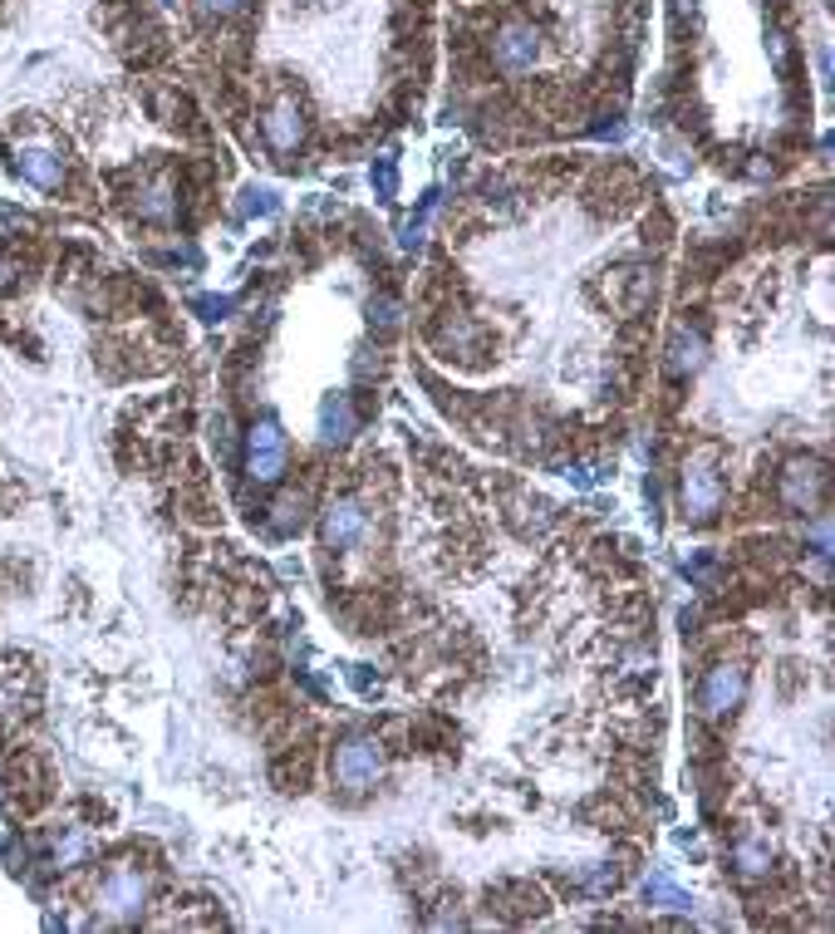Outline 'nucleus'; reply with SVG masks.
<instances>
[{"label":"nucleus","mask_w":835,"mask_h":934,"mask_svg":"<svg viewBox=\"0 0 835 934\" xmlns=\"http://www.w3.org/2000/svg\"><path fill=\"white\" fill-rule=\"evenodd\" d=\"M536 59H541V30L531 20H506L492 35V65L502 75H531Z\"/></svg>","instance_id":"f257e3e1"},{"label":"nucleus","mask_w":835,"mask_h":934,"mask_svg":"<svg viewBox=\"0 0 835 934\" xmlns=\"http://www.w3.org/2000/svg\"><path fill=\"white\" fill-rule=\"evenodd\" d=\"M378 778H384V748L374 738H344L334 748V782L344 792H369Z\"/></svg>","instance_id":"f03ea898"},{"label":"nucleus","mask_w":835,"mask_h":934,"mask_svg":"<svg viewBox=\"0 0 835 934\" xmlns=\"http://www.w3.org/2000/svg\"><path fill=\"white\" fill-rule=\"evenodd\" d=\"M285 458H290V448H285V428L276 424V418H256L251 433H246V472H251V482H281Z\"/></svg>","instance_id":"7ed1b4c3"},{"label":"nucleus","mask_w":835,"mask_h":934,"mask_svg":"<svg viewBox=\"0 0 835 934\" xmlns=\"http://www.w3.org/2000/svg\"><path fill=\"white\" fill-rule=\"evenodd\" d=\"M747 699V669L737 664V659H723V664L707 669L703 689H697V703H703L707 718H727V713H737Z\"/></svg>","instance_id":"20e7f679"},{"label":"nucleus","mask_w":835,"mask_h":934,"mask_svg":"<svg viewBox=\"0 0 835 934\" xmlns=\"http://www.w3.org/2000/svg\"><path fill=\"white\" fill-rule=\"evenodd\" d=\"M717 507H723V472L713 468V458H697L683 468V517L713 521Z\"/></svg>","instance_id":"39448f33"},{"label":"nucleus","mask_w":835,"mask_h":934,"mask_svg":"<svg viewBox=\"0 0 835 934\" xmlns=\"http://www.w3.org/2000/svg\"><path fill=\"white\" fill-rule=\"evenodd\" d=\"M821 497H826V468H821L816 458H796V463L781 472V507L816 512Z\"/></svg>","instance_id":"423d86ee"},{"label":"nucleus","mask_w":835,"mask_h":934,"mask_svg":"<svg viewBox=\"0 0 835 934\" xmlns=\"http://www.w3.org/2000/svg\"><path fill=\"white\" fill-rule=\"evenodd\" d=\"M364 527H369L364 507H359L354 497H340V502H330V507H325V517H320V541L330 546V551H349V546L364 537Z\"/></svg>","instance_id":"0eeeda50"},{"label":"nucleus","mask_w":835,"mask_h":934,"mask_svg":"<svg viewBox=\"0 0 835 934\" xmlns=\"http://www.w3.org/2000/svg\"><path fill=\"white\" fill-rule=\"evenodd\" d=\"M261 133H266V143L276 153H295L305 143V113H300V103L285 94V99H276L266 109V119H261Z\"/></svg>","instance_id":"6e6552de"},{"label":"nucleus","mask_w":835,"mask_h":934,"mask_svg":"<svg viewBox=\"0 0 835 934\" xmlns=\"http://www.w3.org/2000/svg\"><path fill=\"white\" fill-rule=\"evenodd\" d=\"M143 895H147V880L139 876V870H129V866L109 870V880H103V890H99L103 910H109V915H119V920L139 915V910H143Z\"/></svg>","instance_id":"1a4fd4ad"},{"label":"nucleus","mask_w":835,"mask_h":934,"mask_svg":"<svg viewBox=\"0 0 835 934\" xmlns=\"http://www.w3.org/2000/svg\"><path fill=\"white\" fill-rule=\"evenodd\" d=\"M354 428H359V414H354V404H349V394H330L320 404V438L330 448H340L354 438Z\"/></svg>","instance_id":"9d476101"},{"label":"nucleus","mask_w":835,"mask_h":934,"mask_svg":"<svg viewBox=\"0 0 835 934\" xmlns=\"http://www.w3.org/2000/svg\"><path fill=\"white\" fill-rule=\"evenodd\" d=\"M703 354H707L703 330L679 325V330H673V340H669V370L673 374H697V370H703Z\"/></svg>","instance_id":"9b49d317"},{"label":"nucleus","mask_w":835,"mask_h":934,"mask_svg":"<svg viewBox=\"0 0 835 934\" xmlns=\"http://www.w3.org/2000/svg\"><path fill=\"white\" fill-rule=\"evenodd\" d=\"M15 167H20V177H25V183L45 187V193H55V187L65 183V167H59V157L45 153V149H20Z\"/></svg>","instance_id":"f8f14e48"},{"label":"nucleus","mask_w":835,"mask_h":934,"mask_svg":"<svg viewBox=\"0 0 835 934\" xmlns=\"http://www.w3.org/2000/svg\"><path fill=\"white\" fill-rule=\"evenodd\" d=\"M733 866H737V876H747V880L767 876V870H771V846H767V836H757V832L737 836V846H733Z\"/></svg>","instance_id":"ddd939ff"},{"label":"nucleus","mask_w":835,"mask_h":934,"mask_svg":"<svg viewBox=\"0 0 835 934\" xmlns=\"http://www.w3.org/2000/svg\"><path fill=\"white\" fill-rule=\"evenodd\" d=\"M139 217H147V222H173L177 217V197H173V183H147L143 193H139Z\"/></svg>","instance_id":"4468645a"},{"label":"nucleus","mask_w":835,"mask_h":934,"mask_svg":"<svg viewBox=\"0 0 835 934\" xmlns=\"http://www.w3.org/2000/svg\"><path fill=\"white\" fill-rule=\"evenodd\" d=\"M644 900H649V905H659V910H689V905H693L689 890H679L669 876H663V870H659V876H649V886H644Z\"/></svg>","instance_id":"2eb2a0df"},{"label":"nucleus","mask_w":835,"mask_h":934,"mask_svg":"<svg viewBox=\"0 0 835 934\" xmlns=\"http://www.w3.org/2000/svg\"><path fill=\"white\" fill-rule=\"evenodd\" d=\"M271 527H276V537H295V531L305 527V497H281Z\"/></svg>","instance_id":"dca6fc26"},{"label":"nucleus","mask_w":835,"mask_h":934,"mask_svg":"<svg viewBox=\"0 0 835 934\" xmlns=\"http://www.w3.org/2000/svg\"><path fill=\"white\" fill-rule=\"evenodd\" d=\"M271 212H281L276 187H246L241 193V217H271Z\"/></svg>","instance_id":"f3484780"},{"label":"nucleus","mask_w":835,"mask_h":934,"mask_svg":"<svg viewBox=\"0 0 835 934\" xmlns=\"http://www.w3.org/2000/svg\"><path fill=\"white\" fill-rule=\"evenodd\" d=\"M369 177H374V193L384 197V202H394V193H398V163H394V157H378Z\"/></svg>","instance_id":"a211bd4d"},{"label":"nucleus","mask_w":835,"mask_h":934,"mask_svg":"<svg viewBox=\"0 0 835 934\" xmlns=\"http://www.w3.org/2000/svg\"><path fill=\"white\" fill-rule=\"evenodd\" d=\"M197 6H202V15L231 20V15H241V10H246V0H197Z\"/></svg>","instance_id":"6ab92c4d"},{"label":"nucleus","mask_w":835,"mask_h":934,"mask_svg":"<svg viewBox=\"0 0 835 934\" xmlns=\"http://www.w3.org/2000/svg\"><path fill=\"white\" fill-rule=\"evenodd\" d=\"M193 310H202V320H227L231 300L227 296H202V300H193Z\"/></svg>","instance_id":"aec40b11"},{"label":"nucleus","mask_w":835,"mask_h":934,"mask_svg":"<svg viewBox=\"0 0 835 934\" xmlns=\"http://www.w3.org/2000/svg\"><path fill=\"white\" fill-rule=\"evenodd\" d=\"M369 315H378V330H394V325H398V306H394V300H378V306H369Z\"/></svg>","instance_id":"412c9836"},{"label":"nucleus","mask_w":835,"mask_h":934,"mask_svg":"<svg viewBox=\"0 0 835 934\" xmlns=\"http://www.w3.org/2000/svg\"><path fill=\"white\" fill-rule=\"evenodd\" d=\"M163 6H173V0H163Z\"/></svg>","instance_id":"4be33fe9"}]
</instances>
